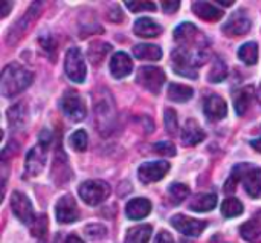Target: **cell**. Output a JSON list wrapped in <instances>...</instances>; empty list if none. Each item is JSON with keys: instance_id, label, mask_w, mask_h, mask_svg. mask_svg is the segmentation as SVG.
Returning <instances> with one entry per match:
<instances>
[{"instance_id": "obj_1", "label": "cell", "mask_w": 261, "mask_h": 243, "mask_svg": "<svg viewBox=\"0 0 261 243\" xmlns=\"http://www.w3.org/2000/svg\"><path fill=\"white\" fill-rule=\"evenodd\" d=\"M208 61V54L203 46L190 47V46H179L171 54L173 69L177 75L187 78H197V69Z\"/></svg>"}, {"instance_id": "obj_2", "label": "cell", "mask_w": 261, "mask_h": 243, "mask_svg": "<svg viewBox=\"0 0 261 243\" xmlns=\"http://www.w3.org/2000/svg\"><path fill=\"white\" fill-rule=\"evenodd\" d=\"M32 80H34V74L29 69H26L18 63H9L2 70L0 92L5 98H11L28 89Z\"/></svg>"}, {"instance_id": "obj_3", "label": "cell", "mask_w": 261, "mask_h": 243, "mask_svg": "<svg viewBox=\"0 0 261 243\" xmlns=\"http://www.w3.org/2000/svg\"><path fill=\"white\" fill-rule=\"evenodd\" d=\"M95 123L102 136L113 133L116 126V107L112 98V93L106 89H101L95 95Z\"/></svg>"}, {"instance_id": "obj_4", "label": "cell", "mask_w": 261, "mask_h": 243, "mask_svg": "<svg viewBox=\"0 0 261 243\" xmlns=\"http://www.w3.org/2000/svg\"><path fill=\"white\" fill-rule=\"evenodd\" d=\"M52 141V133L49 130H41L40 136H38V144L35 147H32L24 159V173L26 176L32 178L37 176L43 172L44 165H46V159H47V149L50 145Z\"/></svg>"}, {"instance_id": "obj_5", "label": "cell", "mask_w": 261, "mask_h": 243, "mask_svg": "<svg viewBox=\"0 0 261 243\" xmlns=\"http://www.w3.org/2000/svg\"><path fill=\"white\" fill-rule=\"evenodd\" d=\"M78 195L90 207H96L110 196V185L104 181H86L80 185Z\"/></svg>"}, {"instance_id": "obj_6", "label": "cell", "mask_w": 261, "mask_h": 243, "mask_svg": "<svg viewBox=\"0 0 261 243\" xmlns=\"http://www.w3.org/2000/svg\"><path fill=\"white\" fill-rule=\"evenodd\" d=\"M64 72L67 75V78L73 83H83L86 80L87 75V69H86V63H84V57L81 54V51L78 47H70L66 52V58H64Z\"/></svg>"}, {"instance_id": "obj_7", "label": "cell", "mask_w": 261, "mask_h": 243, "mask_svg": "<svg viewBox=\"0 0 261 243\" xmlns=\"http://www.w3.org/2000/svg\"><path fill=\"white\" fill-rule=\"evenodd\" d=\"M61 110L64 112V115L67 118H70L73 123H80L86 118L87 115V109H86V103L81 98V95L78 92L73 90H67L61 101H60Z\"/></svg>"}, {"instance_id": "obj_8", "label": "cell", "mask_w": 261, "mask_h": 243, "mask_svg": "<svg viewBox=\"0 0 261 243\" xmlns=\"http://www.w3.org/2000/svg\"><path fill=\"white\" fill-rule=\"evenodd\" d=\"M136 81L151 93H159L165 83V72L156 66H144L136 74Z\"/></svg>"}, {"instance_id": "obj_9", "label": "cell", "mask_w": 261, "mask_h": 243, "mask_svg": "<svg viewBox=\"0 0 261 243\" xmlns=\"http://www.w3.org/2000/svg\"><path fill=\"white\" fill-rule=\"evenodd\" d=\"M41 6H43L41 2H34V3L31 5V8L28 9V12H26L17 23H14V25L11 26V29L8 31V37H6L8 44H14V43H17V41L23 37V34L28 31V28L31 26V23L40 15Z\"/></svg>"}, {"instance_id": "obj_10", "label": "cell", "mask_w": 261, "mask_h": 243, "mask_svg": "<svg viewBox=\"0 0 261 243\" xmlns=\"http://www.w3.org/2000/svg\"><path fill=\"white\" fill-rule=\"evenodd\" d=\"M11 210H12L14 216L20 222H23L24 225H29L31 227L35 222V219H37L29 198L24 193H21V191H12V196H11Z\"/></svg>"}, {"instance_id": "obj_11", "label": "cell", "mask_w": 261, "mask_h": 243, "mask_svg": "<svg viewBox=\"0 0 261 243\" xmlns=\"http://www.w3.org/2000/svg\"><path fill=\"white\" fill-rule=\"evenodd\" d=\"M251 26H252V21L248 12L242 8L229 17V20L222 26V31L228 37H240V35L248 34L251 31Z\"/></svg>"}, {"instance_id": "obj_12", "label": "cell", "mask_w": 261, "mask_h": 243, "mask_svg": "<svg viewBox=\"0 0 261 243\" xmlns=\"http://www.w3.org/2000/svg\"><path fill=\"white\" fill-rule=\"evenodd\" d=\"M171 225L179 233H182L184 236L199 237L205 231V228H206L208 224L205 221L193 219V217H188V216H184V214H176V216L171 217Z\"/></svg>"}, {"instance_id": "obj_13", "label": "cell", "mask_w": 261, "mask_h": 243, "mask_svg": "<svg viewBox=\"0 0 261 243\" xmlns=\"http://www.w3.org/2000/svg\"><path fill=\"white\" fill-rule=\"evenodd\" d=\"M170 170V164L167 161H153L145 162L138 170V178L142 184H153L161 181Z\"/></svg>"}, {"instance_id": "obj_14", "label": "cell", "mask_w": 261, "mask_h": 243, "mask_svg": "<svg viewBox=\"0 0 261 243\" xmlns=\"http://www.w3.org/2000/svg\"><path fill=\"white\" fill-rule=\"evenodd\" d=\"M55 216L60 224H72L80 219V210H78V205H76L73 196L66 195L57 202Z\"/></svg>"}, {"instance_id": "obj_15", "label": "cell", "mask_w": 261, "mask_h": 243, "mask_svg": "<svg viewBox=\"0 0 261 243\" xmlns=\"http://www.w3.org/2000/svg\"><path fill=\"white\" fill-rule=\"evenodd\" d=\"M203 112H205V116L211 121L223 119L228 115L226 101L219 95H210L203 103Z\"/></svg>"}, {"instance_id": "obj_16", "label": "cell", "mask_w": 261, "mask_h": 243, "mask_svg": "<svg viewBox=\"0 0 261 243\" xmlns=\"http://www.w3.org/2000/svg\"><path fill=\"white\" fill-rule=\"evenodd\" d=\"M243 187L246 193L254 198L260 199L261 198V168L260 167H251L246 165L245 175H243Z\"/></svg>"}, {"instance_id": "obj_17", "label": "cell", "mask_w": 261, "mask_h": 243, "mask_svg": "<svg viewBox=\"0 0 261 243\" xmlns=\"http://www.w3.org/2000/svg\"><path fill=\"white\" fill-rule=\"evenodd\" d=\"M133 70V61L128 57V54L125 52H116L112 58H110V74L121 80L125 78L132 74Z\"/></svg>"}, {"instance_id": "obj_18", "label": "cell", "mask_w": 261, "mask_h": 243, "mask_svg": "<svg viewBox=\"0 0 261 243\" xmlns=\"http://www.w3.org/2000/svg\"><path fill=\"white\" fill-rule=\"evenodd\" d=\"M162 31H164L162 26L148 17H141V18L135 20V25H133V32L142 38H154V37L161 35Z\"/></svg>"}, {"instance_id": "obj_19", "label": "cell", "mask_w": 261, "mask_h": 243, "mask_svg": "<svg viewBox=\"0 0 261 243\" xmlns=\"http://www.w3.org/2000/svg\"><path fill=\"white\" fill-rule=\"evenodd\" d=\"M205 136L206 135H205L203 129L200 127V124L196 119L190 118L185 123V127H184V132H182V136L180 138H182L184 145L191 147V145H196V144L202 142L205 139Z\"/></svg>"}, {"instance_id": "obj_20", "label": "cell", "mask_w": 261, "mask_h": 243, "mask_svg": "<svg viewBox=\"0 0 261 243\" xmlns=\"http://www.w3.org/2000/svg\"><path fill=\"white\" fill-rule=\"evenodd\" d=\"M151 213V202L145 198L132 199L125 207V214L132 221H141Z\"/></svg>"}, {"instance_id": "obj_21", "label": "cell", "mask_w": 261, "mask_h": 243, "mask_svg": "<svg viewBox=\"0 0 261 243\" xmlns=\"http://www.w3.org/2000/svg\"><path fill=\"white\" fill-rule=\"evenodd\" d=\"M193 12L206 21H217L225 14L222 9L216 8L213 3H208V2H194L193 3Z\"/></svg>"}, {"instance_id": "obj_22", "label": "cell", "mask_w": 261, "mask_h": 243, "mask_svg": "<svg viewBox=\"0 0 261 243\" xmlns=\"http://www.w3.org/2000/svg\"><path fill=\"white\" fill-rule=\"evenodd\" d=\"M8 123L11 129H23L26 121H28V110H26V104L24 103H17L14 106H11V109L8 110Z\"/></svg>"}, {"instance_id": "obj_23", "label": "cell", "mask_w": 261, "mask_h": 243, "mask_svg": "<svg viewBox=\"0 0 261 243\" xmlns=\"http://www.w3.org/2000/svg\"><path fill=\"white\" fill-rule=\"evenodd\" d=\"M242 237L249 243H261V216H255L240 228Z\"/></svg>"}, {"instance_id": "obj_24", "label": "cell", "mask_w": 261, "mask_h": 243, "mask_svg": "<svg viewBox=\"0 0 261 243\" xmlns=\"http://www.w3.org/2000/svg\"><path fill=\"white\" fill-rule=\"evenodd\" d=\"M199 29L196 28V25L190 23V21H184L182 25H179L174 29V40L177 43H180V46L190 44L196 40V37L199 35Z\"/></svg>"}, {"instance_id": "obj_25", "label": "cell", "mask_w": 261, "mask_h": 243, "mask_svg": "<svg viewBox=\"0 0 261 243\" xmlns=\"http://www.w3.org/2000/svg\"><path fill=\"white\" fill-rule=\"evenodd\" d=\"M254 95H255V89L252 86H246L243 89H240L236 96H234V107H236V112L237 115H245L248 107L251 106V101L254 100Z\"/></svg>"}, {"instance_id": "obj_26", "label": "cell", "mask_w": 261, "mask_h": 243, "mask_svg": "<svg viewBox=\"0 0 261 243\" xmlns=\"http://www.w3.org/2000/svg\"><path fill=\"white\" fill-rule=\"evenodd\" d=\"M216 205H217V195L203 193L194 198V201L190 204V210L196 213H206V211H213Z\"/></svg>"}, {"instance_id": "obj_27", "label": "cell", "mask_w": 261, "mask_h": 243, "mask_svg": "<svg viewBox=\"0 0 261 243\" xmlns=\"http://www.w3.org/2000/svg\"><path fill=\"white\" fill-rule=\"evenodd\" d=\"M133 54L138 60H150V61H158L162 58V49L156 44H136L133 47Z\"/></svg>"}, {"instance_id": "obj_28", "label": "cell", "mask_w": 261, "mask_h": 243, "mask_svg": "<svg viewBox=\"0 0 261 243\" xmlns=\"http://www.w3.org/2000/svg\"><path fill=\"white\" fill-rule=\"evenodd\" d=\"M194 90L190 86H184V84H177V83H171L168 86V98L171 101L176 103H187L193 98Z\"/></svg>"}, {"instance_id": "obj_29", "label": "cell", "mask_w": 261, "mask_h": 243, "mask_svg": "<svg viewBox=\"0 0 261 243\" xmlns=\"http://www.w3.org/2000/svg\"><path fill=\"white\" fill-rule=\"evenodd\" d=\"M151 233H153L151 225H138L128 230L124 243H148Z\"/></svg>"}, {"instance_id": "obj_30", "label": "cell", "mask_w": 261, "mask_h": 243, "mask_svg": "<svg viewBox=\"0 0 261 243\" xmlns=\"http://www.w3.org/2000/svg\"><path fill=\"white\" fill-rule=\"evenodd\" d=\"M239 58L249 66H254L258 63V44L254 41H248L245 43L240 49H239Z\"/></svg>"}, {"instance_id": "obj_31", "label": "cell", "mask_w": 261, "mask_h": 243, "mask_svg": "<svg viewBox=\"0 0 261 243\" xmlns=\"http://www.w3.org/2000/svg\"><path fill=\"white\" fill-rule=\"evenodd\" d=\"M226 77H228V66H226V63L223 61V58L216 57L214 61H213L211 70L208 72V77H206L208 81L210 83H220Z\"/></svg>"}, {"instance_id": "obj_32", "label": "cell", "mask_w": 261, "mask_h": 243, "mask_svg": "<svg viewBox=\"0 0 261 243\" xmlns=\"http://www.w3.org/2000/svg\"><path fill=\"white\" fill-rule=\"evenodd\" d=\"M220 210H222V214L226 217V219H232V217H237L243 213V204L237 199V198H228L222 202L220 205Z\"/></svg>"}, {"instance_id": "obj_33", "label": "cell", "mask_w": 261, "mask_h": 243, "mask_svg": "<svg viewBox=\"0 0 261 243\" xmlns=\"http://www.w3.org/2000/svg\"><path fill=\"white\" fill-rule=\"evenodd\" d=\"M110 49H112V46L109 43H99V41L92 43L89 51H87V57L93 64H99L106 58V55L109 54Z\"/></svg>"}, {"instance_id": "obj_34", "label": "cell", "mask_w": 261, "mask_h": 243, "mask_svg": "<svg viewBox=\"0 0 261 243\" xmlns=\"http://www.w3.org/2000/svg\"><path fill=\"white\" fill-rule=\"evenodd\" d=\"M190 195V188L184 184H173L168 187V196H170V201L171 204L174 205H179L182 204Z\"/></svg>"}, {"instance_id": "obj_35", "label": "cell", "mask_w": 261, "mask_h": 243, "mask_svg": "<svg viewBox=\"0 0 261 243\" xmlns=\"http://www.w3.org/2000/svg\"><path fill=\"white\" fill-rule=\"evenodd\" d=\"M246 165L248 164H239L232 168V173L225 185V191L226 193H234L236 187H237V182L243 179V175H245V170H246Z\"/></svg>"}, {"instance_id": "obj_36", "label": "cell", "mask_w": 261, "mask_h": 243, "mask_svg": "<svg viewBox=\"0 0 261 243\" xmlns=\"http://www.w3.org/2000/svg\"><path fill=\"white\" fill-rule=\"evenodd\" d=\"M47 217L44 216V214H40L37 219H35V222L31 225V233H32V236L34 237H37V239H40V240H43L44 237H46V234H47Z\"/></svg>"}, {"instance_id": "obj_37", "label": "cell", "mask_w": 261, "mask_h": 243, "mask_svg": "<svg viewBox=\"0 0 261 243\" xmlns=\"http://www.w3.org/2000/svg\"><path fill=\"white\" fill-rule=\"evenodd\" d=\"M164 121H165V130L168 135L174 136L179 132V121H177V113L173 109H167L165 115H164Z\"/></svg>"}, {"instance_id": "obj_38", "label": "cell", "mask_w": 261, "mask_h": 243, "mask_svg": "<svg viewBox=\"0 0 261 243\" xmlns=\"http://www.w3.org/2000/svg\"><path fill=\"white\" fill-rule=\"evenodd\" d=\"M70 145H72V149L73 150H76V152H84L86 149H87V141H89V138H87V133L84 132V130H76L72 136H70Z\"/></svg>"}, {"instance_id": "obj_39", "label": "cell", "mask_w": 261, "mask_h": 243, "mask_svg": "<svg viewBox=\"0 0 261 243\" xmlns=\"http://www.w3.org/2000/svg\"><path fill=\"white\" fill-rule=\"evenodd\" d=\"M84 233L86 236L90 239V240H96V239H102L106 237L107 234V230L104 225H99V224H90L84 228Z\"/></svg>"}, {"instance_id": "obj_40", "label": "cell", "mask_w": 261, "mask_h": 243, "mask_svg": "<svg viewBox=\"0 0 261 243\" xmlns=\"http://www.w3.org/2000/svg\"><path fill=\"white\" fill-rule=\"evenodd\" d=\"M125 6L132 12H141V11H156V5L153 2H142V0H135V2H125Z\"/></svg>"}, {"instance_id": "obj_41", "label": "cell", "mask_w": 261, "mask_h": 243, "mask_svg": "<svg viewBox=\"0 0 261 243\" xmlns=\"http://www.w3.org/2000/svg\"><path fill=\"white\" fill-rule=\"evenodd\" d=\"M153 150L162 156H176L177 150L174 147L173 142H168V141H162V142H156L153 145Z\"/></svg>"}, {"instance_id": "obj_42", "label": "cell", "mask_w": 261, "mask_h": 243, "mask_svg": "<svg viewBox=\"0 0 261 243\" xmlns=\"http://www.w3.org/2000/svg\"><path fill=\"white\" fill-rule=\"evenodd\" d=\"M40 44L41 47L46 51V54L52 58V61L55 60V41L52 38V35H44V37H40Z\"/></svg>"}, {"instance_id": "obj_43", "label": "cell", "mask_w": 261, "mask_h": 243, "mask_svg": "<svg viewBox=\"0 0 261 243\" xmlns=\"http://www.w3.org/2000/svg\"><path fill=\"white\" fill-rule=\"evenodd\" d=\"M161 5H162V9H164V12H165V14H173V12H176V11L179 9L180 2H179V0H173V2H162Z\"/></svg>"}, {"instance_id": "obj_44", "label": "cell", "mask_w": 261, "mask_h": 243, "mask_svg": "<svg viewBox=\"0 0 261 243\" xmlns=\"http://www.w3.org/2000/svg\"><path fill=\"white\" fill-rule=\"evenodd\" d=\"M154 243H174V242H173V237H171V234H170V233H167V231H161V233L158 234V237H156Z\"/></svg>"}, {"instance_id": "obj_45", "label": "cell", "mask_w": 261, "mask_h": 243, "mask_svg": "<svg viewBox=\"0 0 261 243\" xmlns=\"http://www.w3.org/2000/svg\"><path fill=\"white\" fill-rule=\"evenodd\" d=\"M11 8H12V3H9V2H3V3H2V12H0V17H6V15H8V12L11 11Z\"/></svg>"}, {"instance_id": "obj_46", "label": "cell", "mask_w": 261, "mask_h": 243, "mask_svg": "<svg viewBox=\"0 0 261 243\" xmlns=\"http://www.w3.org/2000/svg\"><path fill=\"white\" fill-rule=\"evenodd\" d=\"M251 147H252L254 150H257V152H260L261 153V138L251 141Z\"/></svg>"}, {"instance_id": "obj_47", "label": "cell", "mask_w": 261, "mask_h": 243, "mask_svg": "<svg viewBox=\"0 0 261 243\" xmlns=\"http://www.w3.org/2000/svg\"><path fill=\"white\" fill-rule=\"evenodd\" d=\"M64 243H84L78 236H75V234H70L67 239H66V242Z\"/></svg>"}, {"instance_id": "obj_48", "label": "cell", "mask_w": 261, "mask_h": 243, "mask_svg": "<svg viewBox=\"0 0 261 243\" xmlns=\"http://www.w3.org/2000/svg\"><path fill=\"white\" fill-rule=\"evenodd\" d=\"M219 5H222V6H232L234 5V2H223V0H220V2H217Z\"/></svg>"}, {"instance_id": "obj_49", "label": "cell", "mask_w": 261, "mask_h": 243, "mask_svg": "<svg viewBox=\"0 0 261 243\" xmlns=\"http://www.w3.org/2000/svg\"><path fill=\"white\" fill-rule=\"evenodd\" d=\"M258 98H260V101H261V89H260V93H258Z\"/></svg>"}]
</instances>
